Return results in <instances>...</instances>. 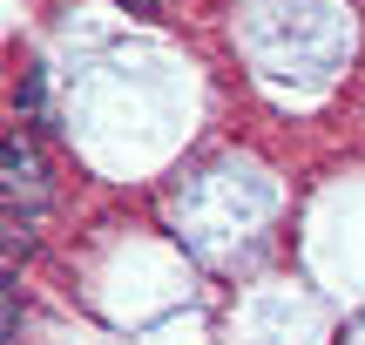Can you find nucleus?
I'll return each mask as SVG.
<instances>
[{
    "label": "nucleus",
    "mask_w": 365,
    "mask_h": 345,
    "mask_svg": "<svg viewBox=\"0 0 365 345\" xmlns=\"http://www.w3.org/2000/svg\"><path fill=\"white\" fill-rule=\"evenodd\" d=\"M41 88H48V81H41V68H27V88H21V115H41Z\"/></svg>",
    "instance_id": "nucleus-2"
},
{
    "label": "nucleus",
    "mask_w": 365,
    "mask_h": 345,
    "mask_svg": "<svg viewBox=\"0 0 365 345\" xmlns=\"http://www.w3.org/2000/svg\"><path fill=\"white\" fill-rule=\"evenodd\" d=\"M122 7H135V14H156V0H122Z\"/></svg>",
    "instance_id": "nucleus-3"
},
{
    "label": "nucleus",
    "mask_w": 365,
    "mask_h": 345,
    "mask_svg": "<svg viewBox=\"0 0 365 345\" xmlns=\"http://www.w3.org/2000/svg\"><path fill=\"white\" fill-rule=\"evenodd\" d=\"M0 170H7V203H41V156H34V143H27L21 129L7 135V149H0Z\"/></svg>",
    "instance_id": "nucleus-1"
}]
</instances>
